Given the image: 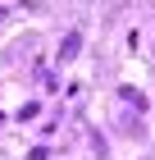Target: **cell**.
Returning <instances> with one entry per match:
<instances>
[{
    "label": "cell",
    "instance_id": "1",
    "mask_svg": "<svg viewBox=\"0 0 155 160\" xmlns=\"http://www.w3.org/2000/svg\"><path fill=\"white\" fill-rule=\"evenodd\" d=\"M60 55H64V60H73V55H78V37H69V41H64V46H60Z\"/></svg>",
    "mask_w": 155,
    "mask_h": 160
}]
</instances>
